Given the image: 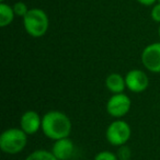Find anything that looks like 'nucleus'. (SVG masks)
Segmentation results:
<instances>
[{
    "mask_svg": "<svg viewBox=\"0 0 160 160\" xmlns=\"http://www.w3.org/2000/svg\"><path fill=\"white\" fill-rule=\"evenodd\" d=\"M28 145V134L21 128L10 127L0 135V149L7 155H18Z\"/></svg>",
    "mask_w": 160,
    "mask_h": 160,
    "instance_id": "2",
    "label": "nucleus"
},
{
    "mask_svg": "<svg viewBox=\"0 0 160 160\" xmlns=\"http://www.w3.org/2000/svg\"><path fill=\"white\" fill-rule=\"evenodd\" d=\"M51 151L58 160H69L75 152V144L69 137L54 140Z\"/></svg>",
    "mask_w": 160,
    "mask_h": 160,
    "instance_id": "9",
    "label": "nucleus"
},
{
    "mask_svg": "<svg viewBox=\"0 0 160 160\" xmlns=\"http://www.w3.org/2000/svg\"><path fill=\"white\" fill-rule=\"evenodd\" d=\"M116 156H118V160H131V158H132V149L129 148L126 144L122 145V146L118 147Z\"/></svg>",
    "mask_w": 160,
    "mask_h": 160,
    "instance_id": "13",
    "label": "nucleus"
},
{
    "mask_svg": "<svg viewBox=\"0 0 160 160\" xmlns=\"http://www.w3.org/2000/svg\"><path fill=\"white\" fill-rule=\"evenodd\" d=\"M93 160H118L116 153L110 150H102L99 151L96 156H94Z\"/></svg>",
    "mask_w": 160,
    "mask_h": 160,
    "instance_id": "15",
    "label": "nucleus"
},
{
    "mask_svg": "<svg viewBox=\"0 0 160 160\" xmlns=\"http://www.w3.org/2000/svg\"><path fill=\"white\" fill-rule=\"evenodd\" d=\"M132 136V128L126 121L122 118H115L105 131V138L108 142L114 147L125 145Z\"/></svg>",
    "mask_w": 160,
    "mask_h": 160,
    "instance_id": "4",
    "label": "nucleus"
},
{
    "mask_svg": "<svg viewBox=\"0 0 160 160\" xmlns=\"http://www.w3.org/2000/svg\"><path fill=\"white\" fill-rule=\"evenodd\" d=\"M126 88L133 93H142L149 87V78L140 69H132L125 75Z\"/></svg>",
    "mask_w": 160,
    "mask_h": 160,
    "instance_id": "7",
    "label": "nucleus"
},
{
    "mask_svg": "<svg viewBox=\"0 0 160 160\" xmlns=\"http://www.w3.org/2000/svg\"><path fill=\"white\" fill-rule=\"evenodd\" d=\"M158 34H159V38H160V25H159V29H158Z\"/></svg>",
    "mask_w": 160,
    "mask_h": 160,
    "instance_id": "18",
    "label": "nucleus"
},
{
    "mask_svg": "<svg viewBox=\"0 0 160 160\" xmlns=\"http://www.w3.org/2000/svg\"><path fill=\"white\" fill-rule=\"evenodd\" d=\"M42 132L47 138L58 140L70 136L72 124L68 115L62 111L53 110L42 116Z\"/></svg>",
    "mask_w": 160,
    "mask_h": 160,
    "instance_id": "1",
    "label": "nucleus"
},
{
    "mask_svg": "<svg viewBox=\"0 0 160 160\" xmlns=\"http://www.w3.org/2000/svg\"><path fill=\"white\" fill-rule=\"evenodd\" d=\"M138 3L142 6H146V7H149V6H153L156 3L157 0H136Z\"/></svg>",
    "mask_w": 160,
    "mask_h": 160,
    "instance_id": "17",
    "label": "nucleus"
},
{
    "mask_svg": "<svg viewBox=\"0 0 160 160\" xmlns=\"http://www.w3.org/2000/svg\"><path fill=\"white\" fill-rule=\"evenodd\" d=\"M132 108V100L124 92L112 94L108 100L105 109L110 116L114 118H122L129 112Z\"/></svg>",
    "mask_w": 160,
    "mask_h": 160,
    "instance_id": "5",
    "label": "nucleus"
},
{
    "mask_svg": "<svg viewBox=\"0 0 160 160\" xmlns=\"http://www.w3.org/2000/svg\"><path fill=\"white\" fill-rule=\"evenodd\" d=\"M16 13L13 11V7L6 2H0V27L6 28L10 25L14 20Z\"/></svg>",
    "mask_w": 160,
    "mask_h": 160,
    "instance_id": "11",
    "label": "nucleus"
},
{
    "mask_svg": "<svg viewBox=\"0 0 160 160\" xmlns=\"http://www.w3.org/2000/svg\"><path fill=\"white\" fill-rule=\"evenodd\" d=\"M12 7H13V11H14V13H16V17H21V18H23V17L28 13V11L30 10L29 8H28L27 3H24L23 1H18V2L14 3Z\"/></svg>",
    "mask_w": 160,
    "mask_h": 160,
    "instance_id": "14",
    "label": "nucleus"
},
{
    "mask_svg": "<svg viewBox=\"0 0 160 160\" xmlns=\"http://www.w3.org/2000/svg\"><path fill=\"white\" fill-rule=\"evenodd\" d=\"M158 1H159V2H160V0H158Z\"/></svg>",
    "mask_w": 160,
    "mask_h": 160,
    "instance_id": "20",
    "label": "nucleus"
},
{
    "mask_svg": "<svg viewBox=\"0 0 160 160\" xmlns=\"http://www.w3.org/2000/svg\"><path fill=\"white\" fill-rule=\"evenodd\" d=\"M105 87L112 94L122 93L126 88L125 77L118 72H112L105 78Z\"/></svg>",
    "mask_w": 160,
    "mask_h": 160,
    "instance_id": "10",
    "label": "nucleus"
},
{
    "mask_svg": "<svg viewBox=\"0 0 160 160\" xmlns=\"http://www.w3.org/2000/svg\"><path fill=\"white\" fill-rule=\"evenodd\" d=\"M24 160H58L52 151L44 150V149H38L34 150L25 158Z\"/></svg>",
    "mask_w": 160,
    "mask_h": 160,
    "instance_id": "12",
    "label": "nucleus"
},
{
    "mask_svg": "<svg viewBox=\"0 0 160 160\" xmlns=\"http://www.w3.org/2000/svg\"><path fill=\"white\" fill-rule=\"evenodd\" d=\"M151 19H152L155 22L160 23V2L158 1V3H155L152 6V9H151Z\"/></svg>",
    "mask_w": 160,
    "mask_h": 160,
    "instance_id": "16",
    "label": "nucleus"
},
{
    "mask_svg": "<svg viewBox=\"0 0 160 160\" xmlns=\"http://www.w3.org/2000/svg\"><path fill=\"white\" fill-rule=\"evenodd\" d=\"M142 64L148 71L160 73V42L147 45L142 52Z\"/></svg>",
    "mask_w": 160,
    "mask_h": 160,
    "instance_id": "6",
    "label": "nucleus"
},
{
    "mask_svg": "<svg viewBox=\"0 0 160 160\" xmlns=\"http://www.w3.org/2000/svg\"><path fill=\"white\" fill-rule=\"evenodd\" d=\"M0 1H1V2H5V0H0Z\"/></svg>",
    "mask_w": 160,
    "mask_h": 160,
    "instance_id": "19",
    "label": "nucleus"
},
{
    "mask_svg": "<svg viewBox=\"0 0 160 160\" xmlns=\"http://www.w3.org/2000/svg\"><path fill=\"white\" fill-rule=\"evenodd\" d=\"M23 28L32 38H42L46 34L49 27V20L46 12L40 8H32L22 18Z\"/></svg>",
    "mask_w": 160,
    "mask_h": 160,
    "instance_id": "3",
    "label": "nucleus"
},
{
    "mask_svg": "<svg viewBox=\"0 0 160 160\" xmlns=\"http://www.w3.org/2000/svg\"><path fill=\"white\" fill-rule=\"evenodd\" d=\"M20 128L28 135H34L42 128V116L33 110H28L21 115Z\"/></svg>",
    "mask_w": 160,
    "mask_h": 160,
    "instance_id": "8",
    "label": "nucleus"
}]
</instances>
